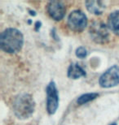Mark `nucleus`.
I'll use <instances>...</instances> for the list:
<instances>
[{
  "label": "nucleus",
  "mask_w": 119,
  "mask_h": 125,
  "mask_svg": "<svg viewBox=\"0 0 119 125\" xmlns=\"http://www.w3.org/2000/svg\"><path fill=\"white\" fill-rule=\"evenodd\" d=\"M86 72L82 67L78 63H71L68 68V77L70 79H79L80 77L85 76Z\"/></svg>",
  "instance_id": "obj_8"
},
{
  "label": "nucleus",
  "mask_w": 119,
  "mask_h": 125,
  "mask_svg": "<svg viewBox=\"0 0 119 125\" xmlns=\"http://www.w3.org/2000/svg\"><path fill=\"white\" fill-rule=\"evenodd\" d=\"M98 96H99V94L96 93H89V94H82L78 98L77 102H78V104H79V105L86 104L91 101L95 100L96 97H98Z\"/></svg>",
  "instance_id": "obj_11"
},
{
  "label": "nucleus",
  "mask_w": 119,
  "mask_h": 125,
  "mask_svg": "<svg viewBox=\"0 0 119 125\" xmlns=\"http://www.w3.org/2000/svg\"><path fill=\"white\" fill-rule=\"evenodd\" d=\"M13 112L20 119H29L34 114L35 110V102L29 94H21L15 97L12 103Z\"/></svg>",
  "instance_id": "obj_2"
},
{
  "label": "nucleus",
  "mask_w": 119,
  "mask_h": 125,
  "mask_svg": "<svg viewBox=\"0 0 119 125\" xmlns=\"http://www.w3.org/2000/svg\"><path fill=\"white\" fill-rule=\"evenodd\" d=\"M86 7L88 11L95 15H100L103 13L105 7L101 1H87Z\"/></svg>",
  "instance_id": "obj_10"
},
{
  "label": "nucleus",
  "mask_w": 119,
  "mask_h": 125,
  "mask_svg": "<svg viewBox=\"0 0 119 125\" xmlns=\"http://www.w3.org/2000/svg\"><path fill=\"white\" fill-rule=\"evenodd\" d=\"M87 25V18L82 11L75 10L68 17V26L72 31L82 32Z\"/></svg>",
  "instance_id": "obj_5"
},
{
  "label": "nucleus",
  "mask_w": 119,
  "mask_h": 125,
  "mask_svg": "<svg viewBox=\"0 0 119 125\" xmlns=\"http://www.w3.org/2000/svg\"><path fill=\"white\" fill-rule=\"evenodd\" d=\"M90 35L92 40L96 43L104 44L106 43L109 39L108 29L105 24L100 21L94 22L90 26Z\"/></svg>",
  "instance_id": "obj_3"
},
{
  "label": "nucleus",
  "mask_w": 119,
  "mask_h": 125,
  "mask_svg": "<svg viewBox=\"0 0 119 125\" xmlns=\"http://www.w3.org/2000/svg\"><path fill=\"white\" fill-rule=\"evenodd\" d=\"M102 88H111L119 84V65H113L104 72L99 80Z\"/></svg>",
  "instance_id": "obj_4"
},
{
  "label": "nucleus",
  "mask_w": 119,
  "mask_h": 125,
  "mask_svg": "<svg viewBox=\"0 0 119 125\" xmlns=\"http://www.w3.org/2000/svg\"><path fill=\"white\" fill-rule=\"evenodd\" d=\"M110 125H117L115 123H113V124H110Z\"/></svg>",
  "instance_id": "obj_13"
},
{
  "label": "nucleus",
  "mask_w": 119,
  "mask_h": 125,
  "mask_svg": "<svg viewBox=\"0 0 119 125\" xmlns=\"http://www.w3.org/2000/svg\"><path fill=\"white\" fill-rule=\"evenodd\" d=\"M24 37L18 29L10 28L5 29L0 36V46L6 53L15 54L21 50Z\"/></svg>",
  "instance_id": "obj_1"
},
{
  "label": "nucleus",
  "mask_w": 119,
  "mask_h": 125,
  "mask_svg": "<svg viewBox=\"0 0 119 125\" xmlns=\"http://www.w3.org/2000/svg\"><path fill=\"white\" fill-rule=\"evenodd\" d=\"M59 94L55 82H50L47 87V111L49 115H54L59 106Z\"/></svg>",
  "instance_id": "obj_6"
},
{
  "label": "nucleus",
  "mask_w": 119,
  "mask_h": 125,
  "mask_svg": "<svg viewBox=\"0 0 119 125\" xmlns=\"http://www.w3.org/2000/svg\"><path fill=\"white\" fill-rule=\"evenodd\" d=\"M47 12L53 20L56 21H61L65 15V7L63 2L59 1H52L47 4Z\"/></svg>",
  "instance_id": "obj_7"
},
{
  "label": "nucleus",
  "mask_w": 119,
  "mask_h": 125,
  "mask_svg": "<svg viewBox=\"0 0 119 125\" xmlns=\"http://www.w3.org/2000/svg\"><path fill=\"white\" fill-rule=\"evenodd\" d=\"M75 54H76V56H77L78 58L85 59L86 57L87 56V51L85 47L80 46V47H78V48H77Z\"/></svg>",
  "instance_id": "obj_12"
},
{
  "label": "nucleus",
  "mask_w": 119,
  "mask_h": 125,
  "mask_svg": "<svg viewBox=\"0 0 119 125\" xmlns=\"http://www.w3.org/2000/svg\"><path fill=\"white\" fill-rule=\"evenodd\" d=\"M108 26L113 33L119 35V11H113L108 16Z\"/></svg>",
  "instance_id": "obj_9"
}]
</instances>
